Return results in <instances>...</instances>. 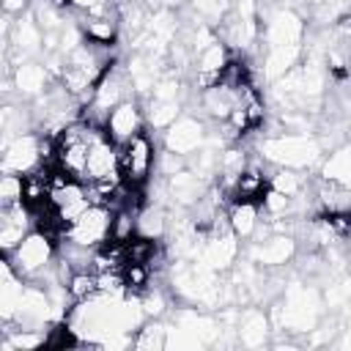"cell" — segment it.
<instances>
[{"label":"cell","mask_w":351,"mask_h":351,"mask_svg":"<svg viewBox=\"0 0 351 351\" xmlns=\"http://www.w3.org/2000/svg\"><path fill=\"white\" fill-rule=\"evenodd\" d=\"M66 288H69L74 302H88V299H93L99 293V277L90 269H77Z\"/></svg>","instance_id":"cell-26"},{"label":"cell","mask_w":351,"mask_h":351,"mask_svg":"<svg viewBox=\"0 0 351 351\" xmlns=\"http://www.w3.org/2000/svg\"><path fill=\"white\" fill-rule=\"evenodd\" d=\"M110 225H112V208L107 206H88L66 230L60 239H69L74 244H82V247H101L107 239H110ZM58 239V241H60Z\"/></svg>","instance_id":"cell-4"},{"label":"cell","mask_w":351,"mask_h":351,"mask_svg":"<svg viewBox=\"0 0 351 351\" xmlns=\"http://www.w3.org/2000/svg\"><path fill=\"white\" fill-rule=\"evenodd\" d=\"M41 165V134L38 132H25L19 137H14L5 148H3V173H30Z\"/></svg>","instance_id":"cell-7"},{"label":"cell","mask_w":351,"mask_h":351,"mask_svg":"<svg viewBox=\"0 0 351 351\" xmlns=\"http://www.w3.org/2000/svg\"><path fill=\"white\" fill-rule=\"evenodd\" d=\"M137 5H143L148 14H156L159 8H165V0H134Z\"/></svg>","instance_id":"cell-35"},{"label":"cell","mask_w":351,"mask_h":351,"mask_svg":"<svg viewBox=\"0 0 351 351\" xmlns=\"http://www.w3.org/2000/svg\"><path fill=\"white\" fill-rule=\"evenodd\" d=\"M228 60H230L228 44L219 41V38L195 55V66H197V71H214V74H222V69L228 66Z\"/></svg>","instance_id":"cell-22"},{"label":"cell","mask_w":351,"mask_h":351,"mask_svg":"<svg viewBox=\"0 0 351 351\" xmlns=\"http://www.w3.org/2000/svg\"><path fill=\"white\" fill-rule=\"evenodd\" d=\"M145 129V110L140 104L137 96L123 99L118 107H112L110 118H107V134L110 140H115L118 145L129 143L132 137H137Z\"/></svg>","instance_id":"cell-9"},{"label":"cell","mask_w":351,"mask_h":351,"mask_svg":"<svg viewBox=\"0 0 351 351\" xmlns=\"http://www.w3.org/2000/svg\"><path fill=\"white\" fill-rule=\"evenodd\" d=\"M25 203V176L22 173H3L0 176V206Z\"/></svg>","instance_id":"cell-28"},{"label":"cell","mask_w":351,"mask_h":351,"mask_svg":"<svg viewBox=\"0 0 351 351\" xmlns=\"http://www.w3.org/2000/svg\"><path fill=\"white\" fill-rule=\"evenodd\" d=\"M55 8H60V11H71L74 5H71V0H49Z\"/></svg>","instance_id":"cell-36"},{"label":"cell","mask_w":351,"mask_h":351,"mask_svg":"<svg viewBox=\"0 0 351 351\" xmlns=\"http://www.w3.org/2000/svg\"><path fill=\"white\" fill-rule=\"evenodd\" d=\"M197 101H200V110L208 121L214 123H225L230 110L236 107V88H228L225 82L214 85V88H206L197 93Z\"/></svg>","instance_id":"cell-16"},{"label":"cell","mask_w":351,"mask_h":351,"mask_svg":"<svg viewBox=\"0 0 351 351\" xmlns=\"http://www.w3.org/2000/svg\"><path fill=\"white\" fill-rule=\"evenodd\" d=\"M261 208L269 219H280V217H291L293 214V197L280 192V189H266L263 197H261Z\"/></svg>","instance_id":"cell-27"},{"label":"cell","mask_w":351,"mask_h":351,"mask_svg":"<svg viewBox=\"0 0 351 351\" xmlns=\"http://www.w3.org/2000/svg\"><path fill=\"white\" fill-rule=\"evenodd\" d=\"M186 167V156L184 154H176V151H156V162H154V176H162V178H170L176 176L178 170Z\"/></svg>","instance_id":"cell-31"},{"label":"cell","mask_w":351,"mask_h":351,"mask_svg":"<svg viewBox=\"0 0 351 351\" xmlns=\"http://www.w3.org/2000/svg\"><path fill=\"white\" fill-rule=\"evenodd\" d=\"M137 214L134 208H115L112 211V225H110V239L112 241H132L137 236Z\"/></svg>","instance_id":"cell-25"},{"label":"cell","mask_w":351,"mask_h":351,"mask_svg":"<svg viewBox=\"0 0 351 351\" xmlns=\"http://www.w3.org/2000/svg\"><path fill=\"white\" fill-rule=\"evenodd\" d=\"M321 176L351 189V140L332 148V154L326 159H321Z\"/></svg>","instance_id":"cell-18"},{"label":"cell","mask_w":351,"mask_h":351,"mask_svg":"<svg viewBox=\"0 0 351 351\" xmlns=\"http://www.w3.org/2000/svg\"><path fill=\"white\" fill-rule=\"evenodd\" d=\"M241 252V239L228 228V230H208L203 252L197 261H203L206 266H211L214 271H228L236 266Z\"/></svg>","instance_id":"cell-10"},{"label":"cell","mask_w":351,"mask_h":351,"mask_svg":"<svg viewBox=\"0 0 351 351\" xmlns=\"http://www.w3.org/2000/svg\"><path fill=\"white\" fill-rule=\"evenodd\" d=\"M14 88H16V96L19 99H25V101H33L36 96H41L47 88H49V82H52V77H49V71H47V66L41 63V60H22L16 69H14Z\"/></svg>","instance_id":"cell-13"},{"label":"cell","mask_w":351,"mask_h":351,"mask_svg":"<svg viewBox=\"0 0 351 351\" xmlns=\"http://www.w3.org/2000/svg\"><path fill=\"white\" fill-rule=\"evenodd\" d=\"M167 225H170V211H165V206H159V203H145L137 214V233L140 236L159 241L167 233Z\"/></svg>","instance_id":"cell-20"},{"label":"cell","mask_w":351,"mask_h":351,"mask_svg":"<svg viewBox=\"0 0 351 351\" xmlns=\"http://www.w3.org/2000/svg\"><path fill=\"white\" fill-rule=\"evenodd\" d=\"M165 181H167V200H170V206H181V208H192L203 197V192L208 189V181H203L189 167L178 170L176 176H170Z\"/></svg>","instance_id":"cell-14"},{"label":"cell","mask_w":351,"mask_h":351,"mask_svg":"<svg viewBox=\"0 0 351 351\" xmlns=\"http://www.w3.org/2000/svg\"><path fill=\"white\" fill-rule=\"evenodd\" d=\"M8 263L16 269V274H22L25 280H33L36 274H41L47 266H52V261L58 258V239L44 233V230H30L22 244L5 255Z\"/></svg>","instance_id":"cell-2"},{"label":"cell","mask_w":351,"mask_h":351,"mask_svg":"<svg viewBox=\"0 0 351 351\" xmlns=\"http://www.w3.org/2000/svg\"><path fill=\"white\" fill-rule=\"evenodd\" d=\"M296 252H299L296 236H291V233H271V236H266L263 241L250 244L247 258L255 261V263L263 266V269H277V266L291 263V261L296 258Z\"/></svg>","instance_id":"cell-8"},{"label":"cell","mask_w":351,"mask_h":351,"mask_svg":"<svg viewBox=\"0 0 351 351\" xmlns=\"http://www.w3.org/2000/svg\"><path fill=\"white\" fill-rule=\"evenodd\" d=\"M261 38H263L266 49L304 44V19L293 8H277L269 14L266 25L261 27Z\"/></svg>","instance_id":"cell-6"},{"label":"cell","mask_w":351,"mask_h":351,"mask_svg":"<svg viewBox=\"0 0 351 351\" xmlns=\"http://www.w3.org/2000/svg\"><path fill=\"white\" fill-rule=\"evenodd\" d=\"M343 80H351V52H348V63H346V77Z\"/></svg>","instance_id":"cell-37"},{"label":"cell","mask_w":351,"mask_h":351,"mask_svg":"<svg viewBox=\"0 0 351 351\" xmlns=\"http://www.w3.org/2000/svg\"><path fill=\"white\" fill-rule=\"evenodd\" d=\"M30 230H33V211L27 203L0 206V247L5 255L14 252Z\"/></svg>","instance_id":"cell-11"},{"label":"cell","mask_w":351,"mask_h":351,"mask_svg":"<svg viewBox=\"0 0 351 351\" xmlns=\"http://www.w3.org/2000/svg\"><path fill=\"white\" fill-rule=\"evenodd\" d=\"M271 332V321L263 310L258 307H247L239 313V324H236V340L247 348H258L269 340Z\"/></svg>","instance_id":"cell-15"},{"label":"cell","mask_w":351,"mask_h":351,"mask_svg":"<svg viewBox=\"0 0 351 351\" xmlns=\"http://www.w3.org/2000/svg\"><path fill=\"white\" fill-rule=\"evenodd\" d=\"M154 162H156V145L145 132H140L137 137H132L129 143L121 145L118 170L123 176V181H129L134 186H145L151 181Z\"/></svg>","instance_id":"cell-3"},{"label":"cell","mask_w":351,"mask_h":351,"mask_svg":"<svg viewBox=\"0 0 351 351\" xmlns=\"http://www.w3.org/2000/svg\"><path fill=\"white\" fill-rule=\"evenodd\" d=\"M258 151L274 167H293V170L315 167L324 159V145L313 134H296V132L266 134L258 143Z\"/></svg>","instance_id":"cell-1"},{"label":"cell","mask_w":351,"mask_h":351,"mask_svg":"<svg viewBox=\"0 0 351 351\" xmlns=\"http://www.w3.org/2000/svg\"><path fill=\"white\" fill-rule=\"evenodd\" d=\"M134 348H167V324L162 318H148L134 332Z\"/></svg>","instance_id":"cell-23"},{"label":"cell","mask_w":351,"mask_h":351,"mask_svg":"<svg viewBox=\"0 0 351 351\" xmlns=\"http://www.w3.org/2000/svg\"><path fill=\"white\" fill-rule=\"evenodd\" d=\"M30 0H0V11H3V16H22V14H27L30 11Z\"/></svg>","instance_id":"cell-33"},{"label":"cell","mask_w":351,"mask_h":351,"mask_svg":"<svg viewBox=\"0 0 351 351\" xmlns=\"http://www.w3.org/2000/svg\"><path fill=\"white\" fill-rule=\"evenodd\" d=\"M101 3H107V0H71L74 11H93V8L101 5Z\"/></svg>","instance_id":"cell-34"},{"label":"cell","mask_w":351,"mask_h":351,"mask_svg":"<svg viewBox=\"0 0 351 351\" xmlns=\"http://www.w3.org/2000/svg\"><path fill=\"white\" fill-rule=\"evenodd\" d=\"M228 219H230V230L239 239H252L261 228V208L252 200H233L228 203Z\"/></svg>","instance_id":"cell-17"},{"label":"cell","mask_w":351,"mask_h":351,"mask_svg":"<svg viewBox=\"0 0 351 351\" xmlns=\"http://www.w3.org/2000/svg\"><path fill=\"white\" fill-rule=\"evenodd\" d=\"M123 280H126V291H132V293H143L145 288H151V277H154V271H151V266L148 263H123Z\"/></svg>","instance_id":"cell-29"},{"label":"cell","mask_w":351,"mask_h":351,"mask_svg":"<svg viewBox=\"0 0 351 351\" xmlns=\"http://www.w3.org/2000/svg\"><path fill=\"white\" fill-rule=\"evenodd\" d=\"M143 110H145V123L151 129H167L184 110H181V101H170V99H154L148 96L143 101Z\"/></svg>","instance_id":"cell-21"},{"label":"cell","mask_w":351,"mask_h":351,"mask_svg":"<svg viewBox=\"0 0 351 351\" xmlns=\"http://www.w3.org/2000/svg\"><path fill=\"white\" fill-rule=\"evenodd\" d=\"M269 186L280 189V192H285L291 197L304 195V173L293 170V167H274L271 176H269Z\"/></svg>","instance_id":"cell-24"},{"label":"cell","mask_w":351,"mask_h":351,"mask_svg":"<svg viewBox=\"0 0 351 351\" xmlns=\"http://www.w3.org/2000/svg\"><path fill=\"white\" fill-rule=\"evenodd\" d=\"M266 189H269V176L263 173V167H258V162H250V165L244 167V173L239 176L233 200H252V203H258ZM233 200H230V203H233Z\"/></svg>","instance_id":"cell-19"},{"label":"cell","mask_w":351,"mask_h":351,"mask_svg":"<svg viewBox=\"0 0 351 351\" xmlns=\"http://www.w3.org/2000/svg\"><path fill=\"white\" fill-rule=\"evenodd\" d=\"M118 154H121V145L110 140L107 129H101L88 148V178L85 181H99V178L118 173Z\"/></svg>","instance_id":"cell-12"},{"label":"cell","mask_w":351,"mask_h":351,"mask_svg":"<svg viewBox=\"0 0 351 351\" xmlns=\"http://www.w3.org/2000/svg\"><path fill=\"white\" fill-rule=\"evenodd\" d=\"M140 304H143L145 318H162V315L167 313V307H170L165 291L156 288V285H151V288H145V291L140 293Z\"/></svg>","instance_id":"cell-30"},{"label":"cell","mask_w":351,"mask_h":351,"mask_svg":"<svg viewBox=\"0 0 351 351\" xmlns=\"http://www.w3.org/2000/svg\"><path fill=\"white\" fill-rule=\"evenodd\" d=\"M110 3H115V5H118V8H121V5H126V3H129V0H110Z\"/></svg>","instance_id":"cell-38"},{"label":"cell","mask_w":351,"mask_h":351,"mask_svg":"<svg viewBox=\"0 0 351 351\" xmlns=\"http://www.w3.org/2000/svg\"><path fill=\"white\" fill-rule=\"evenodd\" d=\"M208 140V132H206V123L197 118V115H189V112H181L167 129H165V137H162V148L167 151H176V154H195L197 148H203Z\"/></svg>","instance_id":"cell-5"},{"label":"cell","mask_w":351,"mask_h":351,"mask_svg":"<svg viewBox=\"0 0 351 351\" xmlns=\"http://www.w3.org/2000/svg\"><path fill=\"white\" fill-rule=\"evenodd\" d=\"M96 277H99V293H104V296H123L126 293V280H123L121 269L101 271Z\"/></svg>","instance_id":"cell-32"}]
</instances>
